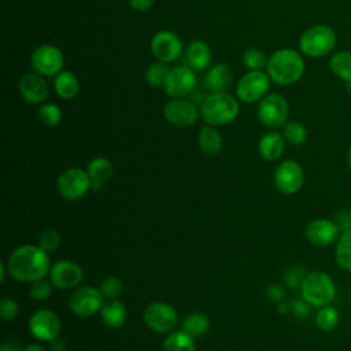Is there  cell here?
Instances as JSON below:
<instances>
[{"label": "cell", "mask_w": 351, "mask_h": 351, "mask_svg": "<svg viewBox=\"0 0 351 351\" xmlns=\"http://www.w3.org/2000/svg\"><path fill=\"white\" fill-rule=\"evenodd\" d=\"M5 265L15 281L29 284L44 278L51 269L49 254L33 244H23L15 248Z\"/></svg>", "instance_id": "obj_1"}, {"label": "cell", "mask_w": 351, "mask_h": 351, "mask_svg": "<svg viewBox=\"0 0 351 351\" xmlns=\"http://www.w3.org/2000/svg\"><path fill=\"white\" fill-rule=\"evenodd\" d=\"M266 73L276 84L291 85L302 78L304 73V60L298 51L281 48L269 56Z\"/></svg>", "instance_id": "obj_2"}, {"label": "cell", "mask_w": 351, "mask_h": 351, "mask_svg": "<svg viewBox=\"0 0 351 351\" xmlns=\"http://www.w3.org/2000/svg\"><path fill=\"white\" fill-rule=\"evenodd\" d=\"M239 110V101L226 92H213L200 104V115L211 126H221L234 121Z\"/></svg>", "instance_id": "obj_3"}, {"label": "cell", "mask_w": 351, "mask_h": 351, "mask_svg": "<svg viewBox=\"0 0 351 351\" xmlns=\"http://www.w3.org/2000/svg\"><path fill=\"white\" fill-rule=\"evenodd\" d=\"M302 298L314 307L328 306L336 295V287L332 277L321 270L310 271L300 284Z\"/></svg>", "instance_id": "obj_4"}, {"label": "cell", "mask_w": 351, "mask_h": 351, "mask_svg": "<svg viewBox=\"0 0 351 351\" xmlns=\"http://www.w3.org/2000/svg\"><path fill=\"white\" fill-rule=\"evenodd\" d=\"M336 45L335 30L324 23L307 27L299 38L300 51L310 58H321L333 51Z\"/></svg>", "instance_id": "obj_5"}, {"label": "cell", "mask_w": 351, "mask_h": 351, "mask_svg": "<svg viewBox=\"0 0 351 351\" xmlns=\"http://www.w3.org/2000/svg\"><path fill=\"white\" fill-rule=\"evenodd\" d=\"M92 186V180L86 170L80 167H69L62 171L56 180V189L66 200L81 199Z\"/></svg>", "instance_id": "obj_6"}, {"label": "cell", "mask_w": 351, "mask_h": 351, "mask_svg": "<svg viewBox=\"0 0 351 351\" xmlns=\"http://www.w3.org/2000/svg\"><path fill=\"white\" fill-rule=\"evenodd\" d=\"M289 115V106L280 93H270L265 96L258 106V118L267 128H280L287 123Z\"/></svg>", "instance_id": "obj_7"}, {"label": "cell", "mask_w": 351, "mask_h": 351, "mask_svg": "<svg viewBox=\"0 0 351 351\" xmlns=\"http://www.w3.org/2000/svg\"><path fill=\"white\" fill-rule=\"evenodd\" d=\"M270 77L262 70L245 73L237 82V97L244 103H255L262 100L270 88Z\"/></svg>", "instance_id": "obj_8"}, {"label": "cell", "mask_w": 351, "mask_h": 351, "mask_svg": "<svg viewBox=\"0 0 351 351\" xmlns=\"http://www.w3.org/2000/svg\"><path fill=\"white\" fill-rule=\"evenodd\" d=\"M104 303V296L95 287H81L69 298V307L73 314L81 318L93 317L100 311Z\"/></svg>", "instance_id": "obj_9"}, {"label": "cell", "mask_w": 351, "mask_h": 351, "mask_svg": "<svg viewBox=\"0 0 351 351\" xmlns=\"http://www.w3.org/2000/svg\"><path fill=\"white\" fill-rule=\"evenodd\" d=\"M274 185L284 195L298 193L304 184V173L302 166L292 159L282 160L274 170Z\"/></svg>", "instance_id": "obj_10"}, {"label": "cell", "mask_w": 351, "mask_h": 351, "mask_svg": "<svg viewBox=\"0 0 351 351\" xmlns=\"http://www.w3.org/2000/svg\"><path fill=\"white\" fill-rule=\"evenodd\" d=\"M145 325L156 333H170L177 325L176 308L165 302H154L144 310Z\"/></svg>", "instance_id": "obj_11"}, {"label": "cell", "mask_w": 351, "mask_h": 351, "mask_svg": "<svg viewBox=\"0 0 351 351\" xmlns=\"http://www.w3.org/2000/svg\"><path fill=\"white\" fill-rule=\"evenodd\" d=\"M27 326L32 336L43 341H52L59 336L62 329L60 318L49 308H40L34 311L29 318Z\"/></svg>", "instance_id": "obj_12"}, {"label": "cell", "mask_w": 351, "mask_h": 351, "mask_svg": "<svg viewBox=\"0 0 351 351\" xmlns=\"http://www.w3.org/2000/svg\"><path fill=\"white\" fill-rule=\"evenodd\" d=\"M30 63L33 70L41 75H56L62 71L64 56L58 47L43 44L32 52Z\"/></svg>", "instance_id": "obj_13"}, {"label": "cell", "mask_w": 351, "mask_h": 351, "mask_svg": "<svg viewBox=\"0 0 351 351\" xmlns=\"http://www.w3.org/2000/svg\"><path fill=\"white\" fill-rule=\"evenodd\" d=\"M195 86L196 75L193 70L186 66H177L170 69L162 88L169 96L180 99L188 96L195 89Z\"/></svg>", "instance_id": "obj_14"}, {"label": "cell", "mask_w": 351, "mask_h": 351, "mask_svg": "<svg viewBox=\"0 0 351 351\" xmlns=\"http://www.w3.org/2000/svg\"><path fill=\"white\" fill-rule=\"evenodd\" d=\"M151 51L159 62H173L182 52V43L180 37L170 30H160L155 33L151 40Z\"/></svg>", "instance_id": "obj_15"}, {"label": "cell", "mask_w": 351, "mask_h": 351, "mask_svg": "<svg viewBox=\"0 0 351 351\" xmlns=\"http://www.w3.org/2000/svg\"><path fill=\"white\" fill-rule=\"evenodd\" d=\"M49 280L59 289L75 288L84 278V270L73 261H58L51 265Z\"/></svg>", "instance_id": "obj_16"}, {"label": "cell", "mask_w": 351, "mask_h": 351, "mask_svg": "<svg viewBox=\"0 0 351 351\" xmlns=\"http://www.w3.org/2000/svg\"><path fill=\"white\" fill-rule=\"evenodd\" d=\"M166 121L178 128L192 126L197 119V108L193 101L185 99H173L163 108Z\"/></svg>", "instance_id": "obj_17"}, {"label": "cell", "mask_w": 351, "mask_h": 351, "mask_svg": "<svg viewBox=\"0 0 351 351\" xmlns=\"http://www.w3.org/2000/svg\"><path fill=\"white\" fill-rule=\"evenodd\" d=\"M304 236L315 247H328L339 239V228L330 219L317 218L306 226Z\"/></svg>", "instance_id": "obj_18"}, {"label": "cell", "mask_w": 351, "mask_h": 351, "mask_svg": "<svg viewBox=\"0 0 351 351\" xmlns=\"http://www.w3.org/2000/svg\"><path fill=\"white\" fill-rule=\"evenodd\" d=\"M22 97L30 104L43 103L48 96V86L41 74L27 73L25 74L18 84Z\"/></svg>", "instance_id": "obj_19"}, {"label": "cell", "mask_w": 351, "mask_h": 351, "mask_svg": "<svg viewBox=\"0 0 351 351\" xmlns=\"http://www.w3.org/2000/svg\"><path fill=\"white\" fill-rule=\"evenodd\" d=\"M284 149H285V138L282 134L277 132L265 133L258 143L259 155L269 162L278 159L282 155Z\"/></svg>", "instance_id": "obj_20"}, {"label": "cell", "mask_w": 351, "mask_h": 351, "mask_svg": "<svg viewBox=\"0 0 351 351\" xmlns=\"http://www.w3.org/2000/svg\"><path fill=\"white\" fill-rule=\"evenodd\" d=\"M126 307L118 299H108L100 308V318L103 324L110 329L121 328L126 321Z\"/></svg>", "instance_id": "obj_21"}, {"label": "cell", "mask_w": 351, "mask_h": 351, "mask_svg": "<svg viewBox=\"0 0 351 351\" xmlns=\"http://www.w3.org/2000/svg\"><path fill=\"white\" fill-rule=\"evenodd\" d=\"M112 163L103 156H97L93 158L88 166H86V171L92 180V186L95 191L101 189L103 185L111 178L112 176Z\"/></svg>", "instance_id": "obj_22"}, {"label": "cell", "mask_w": 351, "mask_h": 351, "mask_svg": "<svg viewBox=\"0 0 351 351\" xmlns=\"http://www.w3.org/2000/svg\"><path fill=\"white\" fill-rule=\"evenodd\" d=\"M232 82V70L225 63L213 66L204 77L206 86L213 92H225Z\"/></svg>", "instance_id": "obj_23"}, {"label": "cell", "mask_w": 351, "mask_h": 351, "mask_svg": "<svg viewBox=\"0 0 351 351\" xmlns=\"http://www.w3.org/2000/svg\"><path fill=\"white\" fill-rule=\"evenodd\" d=\"M211 60L208 45L202 40H195L188 45L186 62L192 70H204Z\"/></svg>", "instance_id": "obj_24"}, {"label": "cell", "mask_w": 351, "mask_h": 351, "mask_svg": "<svg viewBox=\"0 0 351 351\" xmlns=\"http://www.w3.org/2000/svg\"><path fill=\"white\" fill-rule=\"evenodd\" d=\"M193 339V336L182 329L173 330L165 337L162 343V351H196Z\"/></svg>", "instance_id": "obj_25"}, {"label": "cell", "mask_w": 351, "mask_h": 351, "mask_svg": "<svg viewBox=\"0 0 351 351\" xmlns=\"http://www.w3.org/2000/svg\"><path fill=\"white\" fill-rule=\"evenodd\" d=\"M53 88L59 97L62 99H73L78 93L80 82L74 73L66 70L56 74L53 81Z\"/></svg>", "instance_id": "obj_26"}, {"label": "cell", "mask_w": 351, "mask_h": 351, "mask_svg": "<svg viewBox=\"0 0 351 351\" xmlns=\"http://www.w3.org/2000/svg\"><path fill=\"white\" fill-rule=\"evenodd\" d=\"M222 136L211 125L202 128L199 133V147L207 155H215L222 149Z\"/></svg>", "instance_id": "obj_27"}, {"label": "cell", "mask_w": 351, "mask_h": 351, "mask_svg": "<svg viewBox=\"0 0 351 351\" xmlns=\"http://www.w3.org/2000/svg\"><path fill=\"white\" fill-rule=\"evenodd\" d=\"M329 66L336 77L347 85H351V51H339L333 53Z\"/></svg>", "instance_id": "obj_28"}, {"label": "cell", "mask_w": 351, "mask_h": 351, "mask_svg": "<svg viewBox=\"0 0 351 351\" xmlns=\"http://www.w3.org/2000/svg\"><path fill=\"white\" fill-rule=\"evenodd\" d=\"M335 258L337 265L347 271H351V229L343 230L336 240Z\"/></svg>", "instance_id": "obj_29"}, {"label": "cell", "mask_w": 351, "mask_h": 351, "mask_svg": "<svg viewBox=\"0 0 351 351\" xmlns=\"http://www.w3.org/2000/svg\"><path fill=\"white\" fill-rule=\"evenodd\" d=\"M181 328L191 336L199 337L208 330L210 321L206 314H203L200 311H195V313H191L186 317H184V319L181 322Z\"/></svg>", "instance_id": "obj_30"}, {"label": "cell", "mask_w": 351, "mask_h": 351, "mask_svg": "<svg viewBox=\"0 0 351 351\" xmlns=\"http://www.w3.org/2000/svg\"><path fill=\"white\" fill-rule=\"evenodd\" d=\"M339 319V311L329 304L319 307L318 313L315 314V324L324 332L333 330L337 326Z\"/></svg>", "instance_id": "obj_31"}, {"label": "cell", "mask_w": 351, "mask_h": 351, "mask_svg": "<svg viewBox=\"0 0 351 351\" xmlns=\"http://www.w3.org/2000/svg\"><path fill=\"white\" fill-rule=\"evenodd\" d=\"M282 136L291 145H302L307 138V129L298 121H289L282 126Z\"/></svg>", "instance_id": "obj_32"}, {"label": "cell", "mask_w": 351, "mask_h": 351, "mask_svg": "<svg viewBox=\"0 0 351 351\" xmlns=\"http://www.w3.org/2000/svg\"><path fill=\"white\" fill-rule=\"evenodd\" d=\"M267 59L269 58H266V53L259 48H248L243 52V56H241V60H243L244 66L250 71L262 70L263 67H266Z\"/></svg>", "instance_id": "obj_33"}, {"label": "cell", "mask_w": 351, "mask_h": 351, "mask_svg": "<svg viewBox=\"0 0 351 351\" xmlns=\"http://www.w3.org/2000/svg\"><path fill=\"white\" fill-rule=\"evenodd\" d=\"M37 117L43 125H45L48 128H53V126L59 125V122L62 121V111H60L59 106H56L53 103H47L38 108Z\"/></svg>", "instance_id": "obj_34"}, {"label": "cell", "mask_w": 351, "mask_h": 351, "mask_svg": "<svg viewBox=\"0 0 351 351\" xmlns=\"http://www.w3.org/2000/svg\"><path fill=\"white\" fill-rule=\"evenodd\" d=\"M169 71H170V67L165 62L152 63L145 70V80L152 86H163Z\"/></svg>", "instance_id": "obj_35"}, {"label": "cell", "mask_w": 351, "mask_h": 351, "mask_svg": "<svg viewBox=\"0 0 351 351\" xmlns=\"http://www.w3.org/2000/svg\"><path fill=\"white\" fill-rule=\"evenodd\" d=\"M100 292L104 296V299H117L123 289V282L117 276L106 277L100 285Z\"/></svg>", "instance_id": "obj_36"}, {"label": "cell", "mask_w": 351, "mask_h": 351, "mask_svg": "<svg viewBox=\"0 0 351 351\" xmlns=\"http://www.w3.org/2000/svg\"><path fill=\"white\" fill-rule=\"evenodd\" d=\"M52 282L51 280H45L44 278H40L34 282L30 284V288H29V296L34 300H45L51 296L52 293Z\"/></svg>", "instance_id": "obj_37"}, {"label": "cell", "mask_w": 351, "mask_h": 351, "mask_svg": "<svg viewBox=\"0 0 351 351\" xmlns=\"http://www.w3.org/2000/svg\"><path fill=\"white\" fill-rule=\"evenodd\" d=\"M60 244V236L59 232L55 229H47L44 230L38 237V247L43 248L45 252H53L58 250Z\"/></svg>", "instance_id": "obj_38"}, {"label": "cell", "mask_w": 351, "mask_h": 351, "mask_svg": "<svg viewBox=\"0 0 351 351\" xmlns=\"http://www.w3.org/2000/svg\"><path fill=\"white\" fill-rule=\"evenodd\" d=\"M19 313V304L12 298H3L0 300V317L4 321H12Z\"/></svg>", "instance_id": "obj_39"}, {"label": "cell", "mask_w": 351, "mask_h": 351, "mask_svg": "<svg viewBox=\"0 0 351 351\" xmlns=\"http://www.w3.org/2000/svg\"><path fill=\"white\" fill-rule=\"evenodd\" d=\"M304 273L300 267H289L285 273H284V281L289 288H296L300 287L303 278H304Z\"/></svg>", "instance_id": "obj_40"}, {"label": "cell", "mask_w": 351, "mask_h": 351, "mask_svg": "<svg viewBox=\"0 0 351 351\" xmlns=\"http://www.w3.org/2000/svg\"><path fill=\"white\" fill-rule=\"evenodd\" d=\"M310 304L302 298V299H296L291 303V313H293V315L299 317V318H306L310 313Z\"/></svg>", "instance_id": "obj_41"}, {"label": "cell", "mask_w": 351, "mask_h": 351, "mask_svg": "<svg viewBox=\"0 0 351 351\" xmlns=\"http://www.w3.org/2000/svg\"><path fill=\"white\" fill-rule=\"evenodd\" d=\"M266 295L270 300L280 303V302H282V298H284V289L278 284H271L267 287Z\"/></svg>", "instance_id": "obj_42"}, {"label": "cell", "mask_w": 351, "mask_h": 351, "mask_svg": "<svg viewBox=\"0 0 351 351\" xmlns=\"http://www.w3.org/2000/svg\"><path fill=\"white\" fill-rule=\"evenodd\" d=\"M128 1H129V5L138 12L149 10L155 3V0H128Z\"/></svg>", "instance_id": "obj_43"}, {"label": "cell", "mask_w": 351, "mask_h": 351, "mask_svg": "<svg viewBox=\"0 0 351 351\" xmlns=\"http://www.w3.org/2000/svg\"><path fill=\"white\" fill-rule=\"evenodd\" d=\"M23 348L21 347V343L15 339H8L5 341H3L0 351H22Z\"/></svg>", "instance_id": "obj_44"}, {"label": "cell", "mask_w": 351, "mask_h": 351, "mask_svg": "<svg viewBox=\"0 0 351 351\" xmlns=\"http://www.w3.org/2000/svg\"><path fill=\"white\" fill-rule=\"evenodd\" d=\"M66 348H67L66 343L63 340L58 339V337L53 339L52 341H49V350L51 351H66Z\"/></svg>", "instance_id": "obj_45"}, {"label": "cell", "mask_w": 351, "mask_h": 351, "mask_svg": "<svg viewBox=\"0 0 351 351\" xmlns=\"http://www.w3.org/2000/svg\"><path fill=\"white\" fill-rule=\"evenodd\" d=\"M22 351H47L41 344H37V343H33V344H29L26 346Z\"/></svg>", "instance_id": "obj_46"}, {"label": "cell", "mask_w": 351, "mask_h": 351, "mask_svg": "<svg viewBox=\"0 0 351 351\" xmlns=\"http://www.w3.org/2000/svg\"><path fill=\"white\" fill-rule=\"evenodd\" d=\"M277 310H278L280 314H287V313L291 311V304H287V303H284V302H280L278 306H277Z\"/></svg>", "instance_id": "obj_47"}, {"label": "cell", "mask_w": 351, "mask_h": 351, "mask_svg": "<svg viewBox=\"0 0 351 351\" xmlns=\"http://www.w3.org/2000/svg\"><path fill=\"white\" fill-rule=\"evenodd\" d=\"M5 270H7V265H4V263H1L0 265V271H1V282L4 281V278H5Z\"/></svg>", "instance_id": "obj_48"}, {"label": "cell", "mask_w": 351, "mask_h": 351, "mask_svg": "<svg viewBox=\"0 0 351 351\" xmlns=\"http://www.w3.org/2000/svg\"><path fill=\"white\" fill-rule=\"evenodd\" d=\"M347 163H348V166H350V169H351V145H350L348 152H347Z\"/></svg>", "instance_id": "obj_49"}, {"label": "cell", "mask_w": 351, "mask_h": 351, "mask_svg": "<svg viewBox=\"0 0 351 351\" xmlns=\"http://www.w3.org/2000/svg\"><path fill=\"white\" fill-rule=\"evenodd\" d=\"M348 222H350V225H351V210H350V213H348Z\"/></svg>", "instance_id": "obj_50"}, {"label": "cell", "mask_w": 351, "mask_h": 351, "mask_svg": "<svg viewBox=\"0 0 351 351\" xmlns=\"http://www.w3.org/2000/svg\"><path fill=\"white\" fill-rule=\"evenodd\" d=\"M348 89H350V90H351V85H348Z\"/></svg>", "instance_id": "obj_51"}]
</instances>
